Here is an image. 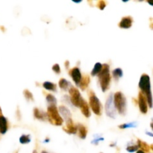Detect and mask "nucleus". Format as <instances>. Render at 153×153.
Segmentation results:
<instances>
[{
    "instance_id": "1",
    "label": "nucleus",
    "mask_w": 153,
    "mask_h": 153,
    "mask_svg": "<svg viewBox=\"0 0 153 153\" xmlns=\"http://www.w3.org/2000/svg\"><path fill=\"white\" fill-rule=\"evenodd\" d=\"M139 88L140 89V92L145 96L147 100L148 105L149 108L153 107V100L152 91H151L150 78L147 74H143L140 76V82H139Z\"/></svg>"
},
{
    "instance_id": "2",
    "label": "nucleus",
    "mask_w": 153,
    "mask_h": 153,
    "mask_svg": "<svg viewBox=\"0 0 153 153\" xmlns=\"http://www.w3.org/2000/svg\"><path fill=\"white\" fill-rule=\"evenodd\" d=\"M99 76L100 87L103 92H105L109 88L111 82V75H110V67L108 64H103V67L102 71L100 72Z\"/></svg>"
},
{
    "instance_id": "3",
    "label": "nucleus",
    "mask_w": 153,
    "mask_h": 153,
    "mask_svg": "<svg viewBox=\"0 0 153 153\" xmlns=\"http://www.w3.org/2000/svg\"><path fill=\"white\" fill-rule=\"evenodd\" d=\"M46 115H47V118L49 121L52 125L58 126H61L63 124L64 120H63V118L60 115L57 106H48Z\"/></svg>"
},
{
    "instance_id": "4",
    "label": "nucleus",
    "mask_w": 153,
    "mask_h": 153,
    "mask_svg": "<svg viewBox=\"0 0 153 153\" xmlns=\"http://www.w3.org/2000/svg\"><path fill=\"white\" fill-rule=\"evenodd\" d=\"M114 105L120 114L124 115L126 110V99L122 92H117L114 94Z\"/></svg>"
},
{
    "instance_id": "5",
    "label": "nucleus",
    "mask_w": 153,
    "mask_h": 153,
    "mask_svg": "<svg viewBox=\"0 0 153 153\" xmlns=\"http://www.w3.org/2000/svg\"><path fill=\"white\" fill-rule=\"evenodd\" d=\"M89 103L93 112L96 115L100 116L102 114V104L98 97L93 91H90L89 93Z\"/></svg>"
},
{
    "instance_id": "6",
    "label": "nucleus",
    "mask_w": 153,
    "mask_h": 153,
    "mask_svg": "<svg viewBox=\"0 0 153 153\" xmlns=\"http://www.w3.org/2000/svg\"><path fill=\"white\" fill-rule=\"evenodd\" d=\"M117 109L114 105V94H110L105 102V112L106 115L108 117L114 119L116 117Z\"/></svg>"
},
{
    "instance_id": "7",
    "label": "nucleus",
    "mask_w": 153,
    "mask_h": 153,
    "mask_svg": "<svg viewBox=\"0 0 153 153\" xmlns=\"http://www.w3.org/2000/svg\"><path fill=\"white\" fill-rule=\"evenodd\" d=\"M69 93H70V102L72 104L76 107H79L83 98L81 97V94L79 90L75 87L71 86V88L69 89Z\"/></svg>"
},
{
    "instance_id": "8",
    "label": "nucleus",
    "mask_w": 153,
    "mask_h": 153,
    "mask_svg": "<svg viewBox=\"0 0 153 153\" xmlns=\"http://www.w3.org/2000/svg\"><path fill=\"white\" fill-rule=\"evenodd\" d=\"M58 111H59L60 115L63 118V120L66 121V124H70L73 123L72 120L71 113L67 108H66L65 106H60L58 108Z\"/></svg>"
},
{
    "instance_id": "9",
    "label": "nucleus",
    "mask_w": 153,
    "mask_h": 153,
    "mask_svg": "<svg viewBox=\"0 0 153 153\" xmlns=\"http://www.w3.org/2000/svg\"><path fill=\"white\" fill-rule=\"evenodd\" d=\"M138 105H139V108H140V112L143 114L147 113L148 111V102H147V100L145 97V96L142 94L141 92L139 93L138 94Z\"/></svg>"
},
{
    "instance_id": "10",
    "label": "nucleus",
    "mask_w": 153,
    "mask_h": 153,
    "mask_svg": "<svg viewBox=\"0 0 153 153\" xmlns=\"http://www.w3.org/2000/svg\"><path fill=\"white\" fill-rule=\"evenodd\" d=\"M70 76L73 79V82L76 84V85H79L80 84L81 81L82 79V75L81 73L80 70H79L78 67H73V69L70 70Z\"/></svg>"
},
{
    "instance_id": "11",
    "label": "nucleus",
    "mask_w": 153,
    "mask_h": 153,
    "mask_svg": "<svg viewBox=\"0 0 153 153\" xmlns=\"http://www.w3.org/2000/svg\"><path fill=\"white\" fill-rule=\"evenodd\" d=\"M133 23V19L131 16H124L122 18V19L120 20V22H119V27L121 28H131V25Z\"/></svg>"
},
{
    "instance_id": "12",
    "label": "nucleus",
    "mask_w": 153,
    "mask_h": 153,
    "mask_svg": "<svg viewBox=\"0 0 153 153\" xmlns=\"http://www.w3.org/2000/svg\"><path fill=\"white\" fill-rule=\"evenodd\" d=\"M79 108H80L81 111H82V114H83L85 117L88 118L91 117V111H90L89 105H88V104L87 103V102L85 101L84 99H82Z\"/></svg>"
},
{
    "instance_id": "13",
    "label": "nucleus",
    "mask_w": 153,
    "mask_h": 153,
    "mask_svg": "<svg viewBox=\"0 0 153 153\" xmlns=\"http://www.w3.org/2000/svg\"><path fill=\"white\" fill-rule=\"evenodd\" d=\"M7 130V121L1 114V108H0V133L5 134Z\"/></svg>"
},
{
    "instance_id": "14",
    "label": "nucleus",
    "mask_w": 153,
    "mask_h": 153,
    "mask_svg": "<svg viewBox=\"0 0 153 153\" xmlns=\"http://www.w3.org/2000/svg\"><path fill=\"white\" fill-rule=\"evenodd\" d=\"M90 82H91V79L88 75H84L82 77V81H81L80 84H79V87L82 91H85L88 88V85H89Z\"/></svg>"
},
{
    "instance_id": "15",
    "label": "nucleus",
    "mask_w": 153,
    "mask_h": 153,
    "mask_svg": "<svg viewBox=\"0 0 153 153\" xmlns=\"http://www.w3.org/2000/svg\"><path fill=\"white\" fill-rule=\"evenodd\" d=\"M63 130H64L65 132L68 133V134H76V131H77L78 128H77V126L74 125L73 123L70 124H67L66 127H64L63 128Z\"/></svg>"
},
{
    "instance_id": "16",
    "label": "nucleus",
    "mask_w": 153,
    "mask_h": 153,
    "mask_svg": "<svg viewBox=\"0 0 153 153\" xmlns=\"http://www.w3.org/2000/svg\"><path fill=\"white\" fill-rule=\"evenodd\" d=\"M77 131L79 132V136L80 137V138L82 139H85L87 137V134H88V129H87L86 127L84 125H81L79 124L77 126Z\"/></svg>"
},
{
    "instance_id": "17",
    "label": "nucleus",
    "mask_w": 153,
    "mask_h": 153,
    "mask_svg": "<svg viewBox=\"0 0 153 153\" xmlns=\"http://www.w3.org/2000/svg\"><path fill=\"white\" fill-rule=\"evenodd\" d=\"M137 144L138 145V147L140 148V150H143L144 152L149 153L150 152V146L144 141H142L140 139H137Z\"/></svg>"
},
{
    "instance_id": "18",
    "label": "nucleus",
    "mask_w": 153,
    "mask_h": 153,
    "mask_svg": "<svg viewBox=\"0 0 153 153\" xmlns=\"http://www.w3.org/2000/svg\"><path fill=\"white\" fill-rule=\"evenodd\" d=\"M34 117L40 120H45L46 119V117H47L46 114L43 113V111H40L38 108H35L34 109Z\"/></svg>"
},
{
    "instance_id": "19",
    "label": "nucleus",
    "mask_w": 153,
    "mask_h": 153,
    "mask_svg": "<svg viewBox=\"0 0 153 153\" xmlns=\"http://www.w3.org/2000/svg\"><path fill=\"white\" fill-rule=\"evenodd\" d=\"M102 67H103V64H102L101 63H99V62L96 63L95 65H94V69H93L92 71H91V76H95L100 74V72H101L102 70Z\"/></svg>"
},
{
    "instance_id": "20",
    "label": "nucleus",
    "mask_w": 153,
    "mask_h": 153,
    "mask_svg": "<svg viewBox=\"0 0 153 153\" xmlns=\"http://www.w3.org/2000/svg\"><path fill=\"white\" fill-rule=\"evenodd\" d=\"M59 87L61 88L62 90H64V91H66V90H67L69 88L70 89V88H71L72 85H70V82H68V81L66 80L65 79H61L59 81Z\"/></svg>"
},
{
    "instance_id": "21",
    "label": "nucleus",
    "mask_w": 153,
    "mask_h": 153,
    "mask_svg": "<svg viewBox=\"0 0 153 153\" xmlns=\"http://www.w3.org/2000/svg\"><path fill=\"white\" fill-rule=\"evenodd\" d=\"M112 76H113V78L115 80L117 81L118 79H120L123 76V72L122 69L116 68L115 70H114L113 72H112Z\"/></svg>"
},
{
    "instance_id": "22",
    "label": "nucleus",
    "mask_w": 153,
    "mask_h": 153,
    "mask_svg": "<svg viewBox=\"0 0 153 153\" xmlns=\"http://www.w3.org/2000/svg\"><path fill=\"white\" fill-rule=\"evenodd\" d=\"M43 87L47 91H56L57 87L56 85H55L54 83H52L50 82H45L43 84Z\"/></svg>"
},
{
    "instance_id": "23",
    "label": "nucleus",
    "mask_w": 153,
    "mask_h": 153,
    "mask_svg": "<svg viewBox=\"0 0 153 153\" xmlns=\"http://www.w3.org/2000/svg\"><path fill=\"white\" fill-rule=\"evenodd\" d=\"M46 102H47L48 105H49L48 106L57 105L56 98H55L53 95H52V94H47V95H46Z\"/></svg>"
},
{
    "instance_id": "24",
    "label": "nucleus",
    "mask_w": 153,
    "mask_h": 153,
    "mask_svg": "<svg viewBox=\"0 0 153 153\" xmlns=\"http://www.w3.org/2000/svg\"><path fill=\"white\" fill-rule=\"evenodd\" d=\"M137 126V122H131L128 123H124L122 125L119 126V128L121 129H125V128H136Z\"/></svg>"
},
{
    "instance_id": "25",
    "label": "nucleus",
    "mask_w": 153,
    "mask_h": 153,
    "mask_svg": "<svg viewBox=\"0 0 153 153\" xmlns=\"http://www.w3.org/2000/svg\"><path fill=\"white\" fill-rule=\"evenodd\" d=\"M30 141H31V137L29 134H22L19 137V142L22 144H26V143H30Z\"/></svg>"
},
{
    "instance_id": "26",
    "label": "nucleus",
    "mask_w": 153,
    "mask_h": 153,
    "mask_svg": "<svg viewBox=\"0 0 153 153\" xmlns=\"http://www.w3.org/2000/svg\"><path fill=\"white\" fill-rule=\"evenodd\" d=\"M139 149L138 145L137 144H134V143H128V146L126 147V150L128 151V152H137V149Z\"/></svg>"
},
{
    "instance_id": "27",
    "label": "nucleus",
    "mask_w": 153,
    "mask_h": 153,
    "mask_svg": "<svg viewBox=\"0 0 153 153\" xmlns=\"http://www.w3.org/2000/svg\"><path fill=\"white\" fill-rule=\"evenodd\" d=\"M24 96H25V99H26L28 101H34V97H33V94L30 92L28 90H25L23 92Z\"/></svg>"
},
{
    "instance_id": "28",
    "label": "nucleus",
    "mask_w": 153,
    "mask_h": 153,
    "mask_svg": "<svg viewBox=\"0 0 153 153\" xmlns=\"http://www.w3.org/2000/svg\"><path fill=\"white\" fill-rule=\"evenodd\" d=\"M97 6L100 10H104L105 7H106V2L105 1H103V0H100V1H99L97 2Z\"/></svg>"
},
{
    "instance_id": "29",
    "label": "nucleus",
    "mask_w": 153,
    "mask_h": 153,
    "mask_svg": "<svg viewBox=\"0 0 153 153\" xmlns=\"http://www.w3.org/2000/svg\"><path fill=\"white\" fill-rule=\"evenodd\" d=\"M101 140H104V138H103V137H102L101 136H98V137H97V135H95V137H94V140H93V141H92V143L93 144L97 145L98 144L99 142L101 141Z\"/></svg>"
},
{
    "instance_id": "30",
    "label": "nucleus",
    "mask_w": 153,
    "mask_h": 153,
    "mask_svg": "<svg viewBox=\"0 0 153 153\" xmlns=\"http://www.w3.org/2000/svg\"><path fill=\"white\" fill-rule=\"evenodd\" d=\"M52 70H53L55 73H57V74H59V73H61V68H60L59 64H54V65L52 66Z\"/></svg>"
},
{
    "instance_id": "31",
    "label": "nucleus",
    "mask_w": 153,
    "mask_h": 153,
    "mask_svg": "<svg viewBox=\"0 0 153 153\" xmlns=\"http://www.w3.org/2000/svg\"><path fill=\"white\" fill-rule=\"evenodd\" d=\"M149 28H150V29L153 30V18L152 17L149 18Z\"/></svg>"
},
{
    "instance_id": "32",
    "label": "nucleus",
    "mask_w": 153,
    "mask_h": 153,
    "mask_svg": "<svg viewBox=\"0 0 153 153\" xmlns=\"http://www.w3.org/2000/svg\"><path fill=\"white\" fill-rule=\"evenodd\" d=\"M64 64H65V66H66V68H68V67H69V64H70V63H69L68 61H67Z\"/></svg>"
},
{
    "instance_id": "33",
    "label": "nucleus",
    "mask_w": 153,
    "mask_h": 153,
    "mask_svg": "<svg viewBox=\"0 0 153 153\" xmlns=\"http://www.w3.org/2000/svg\"><path fill=\"white\" fill-rule=\"evenodd\" d=\"M146 134H147V135H149V136H150V137H153V134H152V133H151V132H148V131H146Z\"/></svg>"
},
{
    "instance_id": "34",
    "label": "nucleus",
    "mask_w": 153,
    "mask_h": 153,
    "mask_svg": "<svg viewBox=\"0 0 153 153\" xmlns=\"http://www.w3.org/2000/svg\"><path fill=\"white\" fill-rule=\"evenodd\" d=\"M150 127H151V128L153 130V118L152 119V121H151V123H150Z\"/></svg>"
},
{
    "instance_id": "35",
    "label": "nucleus",
    "mask_w": 153,
    "mask_h": 153,
    "mask_svg": "<svg viewBox=\"0 0 153 153\" xmlns=\"http://www.w3.org/2000/svg\"><path fill=\"white\" fill-rule=\"evenodd\" d=\"M147 2L149 3V4H150V5L153 6V1H147Z\"/></svg>"
},
{
    "instance_id": "36",
    "label": "nucleus",
    "mask_w": 153,
    "mask_h": 153,
    "mask_svg": "<svg viewBox=\"0 0 153 153\" xmlns=\"http://www.w3.org/2000/svg\"><path fill=\"white\" fill-rule=\"evenodd\" d=\"M136 153H146V152H143V150H138V151H137V152Z\"/></svg>"
},
{
    "instance_id": "37",
    "label": "nucleus",
    "mask_w": 153,
    "mask_h": 153,
    "mask_svg": "<svg viewBox=\"0 0 153 153\" xmlns=\"http://www.w3.org/2000/svg\"><path fill=\"white\" fill-rule=\"evenodd\" d=\"M150 149H152V150L153 151V144H152L150 146Z\"/></svg>"
},
{
    "instance_id": "38",
    "label": "nucleus",
    "mask_w": 153,
    "mask_h": 153,
    "mask_svg": "<svg viewBox=\"0 0 153 153\" xmlns=\"http://www.w3.org/2000/svg\"><path fill=\"white\" fill-rule=\"evenodd\" d=\"M49 139H47V138H46V140H45V141H44V142H45V143H46V142H49Z\"/></svg>"
},
{
    "instance_id": "39",
    "label": "nucleus",
    "mask_w": 153,
    "mask_h": 153,
    "mask_svg": "<svg viewBox=\"0 0 153 153\" xmlns=\"http://www.w3.org/2000/svg\"><path fill=\"white\" fill-rule=\"evenodd\" d=\"M32 153H37V150H34V151H33Z\"/></svg>"
},
{
    "instance_id": "40",
    "label": "nucleus",
    "mask_w": 153,
    "mask_h": 153,
    "mask_svg": "<svg viewBox=\"0 0 153 153\" xmlns=\"http://www.w3.org/2000/svg\"><path fill=\"white\" fill-rule=\"evenodd\" d=\"M41 153H48V152H46V151H42Z\"/></svg>"
},
{
    "instance_id": "41",
    "label": "nucleus",
    "mask_w": 153,
    "mask_h": 153,
    "mask_svg": "<svg viewBox=\"0 0 153 153\" xmlns=\"http://www.w3.org/2000/svg\"></svg>"
}]
</instances>
